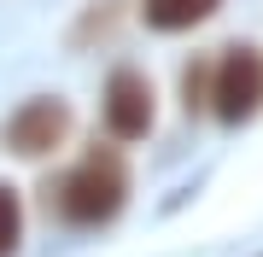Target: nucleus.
<instances>
[{
	"label": "nucleus",
	"instance_id": "nucleus-7",
	"mask_svg": "<svg viewBox=\"0 0 263 257\" xmlns=\"http://www.w3.org/2000/svg\"><path fill=\"white\" fill-rule=\"evenodd\" d=\"M24 193L18 187H6L0 181V257H18V246H24Z\"/></svg>",
	"mask_w": 263,
	"mask_h": 257
},
{
	"label": "nucleus",
	"instance_id": "nucleus-3",
	"mask_svg": "<svg viewBox=\"0 0 263 257\" xmlns=\"http://www.w3.org/2000/svg\"><path fill=\"white\" fill-rule=\"evenodd\" d=\"M100 123L111 141L135 146L146 141L152 123H158V88H152V76L141 65H117L111 76H105V94H100Z\"/></svg>",
	"mask_w": 263,
	"mask_h": 257
},
{
	"label": "nucleus",
	"instance_id": "nucleus-4",
	"mask_svg": "<svg viewBox=\"0 0 263 257\" xmlns=\"http://www.w3.org/2000/svg\"><path fill=\"white\" fill-rule=\"evenodd\" d=\"M70 129H76V111L59 94H29L18 111L6 117V152H18V158H53L59 146L70 141Z\"/></svg>",
	"mask_w": 263,
	"mask_h": 257
},
{
	"label": "nucleus",
	"instance_id": "nucleus-2",
	"mask_svg": "<svg viewBox=\"0 0 263 257\" xmlns=\"http://www.w3.org/2000/svg\"><path fill=\"white\" fill-rule=\"evenodd\" d=\"M205 111H211L222 129H240V123H252V117L263 111V47L234 41V47L216 53Z\"/></svg>",
	"mask_w": 263,
	"mask_h": 257
},
{
	"label": "nucleus",
	"instance_id": "nucleus-1",
	"mask_svg": "<svg viewBox=\"0 0 263 257\" xmlns=\"http://www.w3.org/2000/svg\"><path fill=\"white\" fill-rule=\"evenodd\" d=\"M135 193V170L117 146H88L65 175L53 181V210L65 228H111L129 210Z\"/></svg>",
	"mask_w": 263,
	"mask_h": 257
},
{
	"label": "nucleus",
	"instance_id": "nucleus-5",
	"mask_svg": "<svg viewBox=\"0 0 263 257\" xmlns=\"http://www.w3.org/2000/svg\"><path fill=\"white\" fill-rule=\"evenodd\" d=\"M222 0H141V24L152 35H187V29L211 24Z\"/></svg>",
	"mask_w": 263,
	"mask_h": 257
},
{
	"label": "nucleus",
	"instance_id": "nucleus-8",
	"mask_svg": "<svg viewBox=\"0 0 263 257\" xmlns=\"http://www.w3.org/2000/svg\"><path fill=\"white\" fill-rule=\"evenodd\" d=\"M211 65L216 58H193V65L181 70V100H187V111H205V100H211Z\"/></svg>",
	"mask_w": 263,
	"mask_h": 257
},
{
	"label": "nucleus",
	"instance_id": "nucleus-6",
	"mask_svg": "<svg viewBox=\"0 0 263 257\" xmlns=\"http://www.w3.org/2000/svg\"><path fill=\"white\" fill-rule=\"evenodd\" d=\"M123 18H129V0H94V6L70 24V47H100Z\"/></svg>",
	"mask_w": 263,
	"mask_h": 257
}]
</instances>
